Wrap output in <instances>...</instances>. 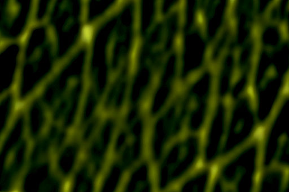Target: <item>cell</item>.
I'll list each match as a JSON object with an SVG mask.
<instances>
[{"label":"cell","mask_w":289,"mask_h":192,"mask_svg":"<svg viewBox=\"0 0 289 192\" xmlns=\"http://www.w3.org/2000/svg\"><path fill=\"white\" fill-rule=\"evenodd\" d=\"M204 166H205V164H204V160L202 158H200V159L198 160L196 162V163L195 164L194 168L196 170H201L204 168Z\"/></svg>","instance_id":"6"},{"label":"cell","mask_w":289,"mask_h":192,"mask_svg":"<svg viewBox=\"0 0 289 192\" xmlns=\"http://www.w3.org/2000/svg\"><path fill=\"white\" fill-rule=\"evenodd\" d=\"M266 127L264 125H258L253 130L252 134L253 139L258 142H262L265 137Z\"/></svg>","instance_id":"2"},{"label":"cell","mask_w":289,"mask_h":192,"mask_svg":"<svg viewBox=\"0 0 289 192\" xmlns=\"http://www.w3.org/2000/svg\"><path fill=\"white\" fill-rule=\"evenodd\" d=\"M71 188V183L69 180L65 182L63 185V191L64 192H68Z\"/></svg>","instance_id":"8"},{"label":"cell","mask_w":289,"mask_h":192,"mask_svg":"<svg viewBox=\"0 0 289 192\" xmlns=\"http://www.w3.org/2000/svg\"><path fill=\"white\" fill-rule=\"evenodd\" d=\"M29 34H30V32H29V30H27L25 31L22 34L20 35V36L19 37V41L20 43H23L27 41V40L28 39V37L29 36Z\"/></svg>","instance_id":"5"},{"label":"cell","mask_w":289,"mask_h":192,"mask_svg":"<svg viewBox=\"0 0 289 192\" xmlns=\"http://www.w3.org/2000/svg\"><path fill=\"white\" fill-rule=\"evenodd\" d=\"M247 92L249 93V95H253V87L252 86H249L248 89H247Z\"/></svg>","instance_id":"9"},{"label":"cell","mask_w":289,"mask_h":192,"mask_svg":"<svg viewBox=\"0 0 289 192\" xmlns=\"http://www.w3.org/2000/svg\"><path fill=\"white\" fill-rule=\"evenodd\" d=\"M25 102L23 101L18 100L14 103V109L15 111H19L25 107Z\"/></svg>","instance_id":"4"},{"label":"cell","mask_w":289,"mask_h":192,"mask_svg":"<svg viewBox=\"0 0 289 192\" xmlns=\"http://www.w3.org/2000/svg\"><path fill=\"white\" fill-rule=\"evenodd\" d=\"M219 170V165L217 164H214L211 165L209 168V171H210L211 177L212 178H215L217 174H218Z\"/></svg>","instance_id":"3"},{"label":"cell","mask_w":289,"mask_h":192,"mask_svg":"<svg viewBox=\"0 0 289 192\" xmlns=\"http://www.w3.org/2000/svg\"><path fill=\"white\" fill-rule=\"evenodd\" d=\"M95 32L94 25L90 23H85L83 25L80 32V42L86 46H90L94 39Z\"/></svg>","instance_id":"1"},{"label":"cell","mask_w":289,"mask_h":192,"mask_svg":"<svg viewBox=\"0 0 289 192\" xmlns=\"http://www.w3.org/2000/svg\"><path fill=\"white\" fill-rule=\"evenodd\" d=\"M282 93L284 96L289 95V80L285 82L282 88Z\"/></svg>","instance_id":"7"}]
</instances>
